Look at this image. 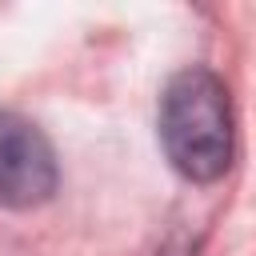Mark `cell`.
<instances>
[{"label": "cell", "instance_id": "cell-1", "mask_svg": "<svg viewBox=\"0 0 256 256\" xmlns=\"http://www.w3.org/2000/svg\"><path fill=\"white\" fill-rule=\"evenodd\" d=\"M160 144L172 168L196 184L220 180L232 164L228 88L208 68H184L160 96Z\"/></svg>", "mask_w": 256, "mask_h": 256}, {"label": "cell", "instance_id": "cell-2", "mask_svg": "<svg viewBox=\"0 0 256 256\" xmlns=\"http://www.w3.org/2000/svg\"><path fill=\"white\" fill-rule=\"evenodd\" d=\"M56 180L60 172L44 132L16 112H0V204L36 208L56 192Z\"/></svg>", "mask_w": 256, "mask_h": 256}]
</instances>
